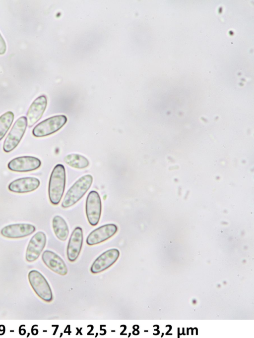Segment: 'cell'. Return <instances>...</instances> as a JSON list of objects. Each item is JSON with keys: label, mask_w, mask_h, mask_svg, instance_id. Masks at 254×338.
Here are the masks:
<instances>
[{"label": "cell", "mask_w": 254, "mask_h": 338, "mask_svg": "<svg viewBox=\"0 0 254 338\" xmlns=\"http://www.w3.org/2000/svg\"><path fill=\"white\" fill-rule=\"evenodd\" d=\"M65 181L64 167L62 164H57L52 171L49 183V198L52 204L57 205L61 202L65 189Z\"/></svg>", "instance_id": "cell-1"}, {"label": "cell", "mask_w": 254, "mask_h": 338, "mask_svg": "<svg viewBox=\"0 0 254 338\" xmlns=\"http://www.w3.org/2000/svg\"><path fill=\"white\" fill-rule=\"evenodd\" d=\"M93 177L88 174L80 177L66 192L62 203V207L67 208L79 201L90 188Z\"/></svg>", "instance_id": "cell-2"}, {"label": "cell", "mask_w": 254, "mask_h": 338, "mask_svg": "<svg viewBox=\"0 0 254 338\" xmlns=\"http://www.w3.org/2000/svg\"><path fill=\"white\" fill-rule=\"evenodd\" d=\"M66 121L64 115L53 116L37 124L32 130V134L36 137L50 135L59 130Z\"/></svg>", "instance_id": "cell-3"}, {"label": "cell", "mask_w": 254, "mask_h": 338, "mask_svg": "<svg viewBox=\"0 0 254 338\" xmlns=\"http://www.w3.org/2000/svg\"><path fill=\"white\" fill-rule=\"evenodd\" d=\"M28 278L30 285L38 297L47 302L53 300L50 286L40 272L35 270H31L28 273Z\"/></svg>", "instance_id": "cell-4"}, {"label": "cell", "mask_w": 254, "mask_h": 338, "mask_svg": "<svg viewBox=\"0 0 254 338\" xmlns=\"http://www.w3.org/2000/svg\"><path fill=\"white\" fill-rule=\"evenodd\" d=\"M27 121L26 116L18 118L14 123L3 145V150L6 153L13 150L19 144L23 137L26 128Z\"/></svg>", "instance_id": "cell-5"}, {"label": "cell", "mask_w": 254, "mask_h": 338, "mask_svg": "<svg viewBox=\"0 0 254 338\" xmlns=\"http://www.w3.org/2000/svg\"><path fill=\"white\" fill-rule=\"evenodd\" d=\"M85 212L89 224L96 225L100 219L102 212V202L99 193L94 190L88 194L85 203Z\"/></svg>", "instance_id": "cell-6"}, {"label": "cell", "mask_w": 254, "mask_h": 338, "mask_svg": "<svg viewBox=\"0 0 254 338\" xmlns=\"http://www.w3.org/2000/svg\"><path fill=\"white\" fill-rule=\"evenodd\" d=\"M41 165V161L33 156H21L11 160L8 164V168L13 171L28 172L36 170Z\"/></svg>", "instance_id": "cell-7"}, {"label": "cell", "mask_w": 254, "mask_h": 338, "mask_svg": "<svg viewBox=\"0 0 254 338\" xmlns=\"http://www.w3.org/2000/svg\"><path fill=\"white\" fill-rule=\"evenodd\" d=\"M120 256V251L116 248H112L104 252L93 262L90 268L93 274L102 272L113 265Z\"/></svg>", "instance_id": "cell-8"}, {"label": "cell", "mask_w": 254, "mask_h": 338, "mask_svg": "<svg viewBox=\"0 0 254 338\" xmlns=\"http://www.w3.org/2000/svg\"><path fill=\"white\" fill-rule=\"evenodd\" d=\"M46 235L42 231L36 233L30 239L27 247L25 258L29 262L36 260L45 247Z\"/></svg>", "instance_id": "cell-9"}, {"label": "cell", "mask_w": 254, "mask_h": 338, "mask_svg": "<svg viewBox=\"0 0 254 338\" xmlns=\"http://www.w3.org/2000/svg\"><path fill=\"white\" fill-rule=\"evenodd\" d=\"M117 231L118 227L115 224L103 225L89 234L86 238V243L89 245L99 244L112 237Z\"/></svg>", "instance_id": "cell-10"}, {"label": "cell", "mask_w": 254, "mask_h": 338, "mask_svg": "<svg viewBox=\"0 0 254 338\" xmlns=\"http://www.w3.org/2000/svg\"><path fill=\"white\" fill-rule=\"evenodd\" d=\"M36 230L35 226L29 224H15L3 227L0 230L1 234L8 238H22L33 233Z\"/></svg>", "instance_id": "cell-11"}, {"label": "cell", "mask_w": 254, "mask_h": 338, "mask_svg": "<svg viewBox=\"0 0 254 338\" xmlns=\"http://www.w3.org/2000/svg\"><path fill=\"white\" fill-rule=\"evenodd\" d=\"M47 105V100L45 95L39 96L32 102L26 114L27 126L29 127L33 126L40 120L46 110Z\"/></svg>", "instance_id": "cell-12"}, {"label": "cell", "mask_w": 254, "mask_h": 338, "mask_svg": "<svg viewBox=\"0 0 254 338\" xmlns=\"http://www.w3.org/2000/svg\"><path fill=\"white\" fill-rule=\"evenodd\" d=\"M83 238L82 228L76 227L70 236L67 246L66 255L69 261L74 262L77 259L81 250Z\"/></svg>", "instance_id": "cell-13"}, {"label": "cell", "mask_w": 254, "mask_h": 338, "mask_svg": "<svg viewBox=\"0 0 254 338\" xmlns=\"http://www.w3.org/2000/svg\"><path fill=\"white\" fill-rule=\"evenodd\" d=\"M40 184V180L34 177H22L10 182L8 189L9 191L17 193H25L34 191Z\"/></svg>", "instance_id": "cell-14"}, {"label": "cell", "mask_w": 254, "mask_h": 338, "mask_svg": "<svg viewBox=\"0 0 254 338\" xmlns=\"http://www.w3.org/2000/svg\"><path fill=\"white\" fill-rule=\"evenodd\" d=\"M42 259L44 264L54 272L62 276L67 273V267L64 260L56 253L45 250L42 255Z\"/></svg>", "instance_id": "cell-15"}, {"label": "cell", "mask_w": 254, "mask_h": 338, "mask_svg": "<svg viewBox=\"0 0 254 338\" xmlns=\"http://www.w3.org/2000/svg\"><path fill=\"white\" fill-rule=\"evenodd\" d=\"M52 226L57 237L61 241H65L69 234V229L66 222L60 216H55L52 220Z\"/></svg>", "instance_id": "cell-16"}, {"label": "cell", "mask_w": 254, "mask_h": 338, "mask_svg": "<svg viewBox=\"0 0 254 338\" xmlns=\"http://www.w3.org/2000/svg\"><path fill=\"white\" fill-rule=\"evenodd\" d=\"M64 161L69 166L78 169L86 168L89 165L88 160L78 154H68L64 157Z\"/></svg>", "instance_id": "cell-17"}, {"label": "cell", "mask_w": 254, "mask_h": 338, "mask_svg": "<svg viewBox=\"0 0 254 338\" xmlns=\"http://www.w3.org/2000/svg\"><path fill=\"white\" fill-rule=\"evenodd\" d=\"M14 119V114L11 111H8L0 116V141L3 139Z\"/></svg>", "instance_id": "cell-18"}, {"label": "cell", "mask_w": 254, "mask_h": 338, "mask_svg": "<svg viewBox=\"0 0 254 338\" xmlns=\"http://www.w3.org/2000/svg\"><path fill=\"white\" fill-rule=\"evenodd\" d=\"M6 48L5 41L0 33V55H3L5 53Z\"/></svg>", "instance_id": "cell-19"}]
</instances>
